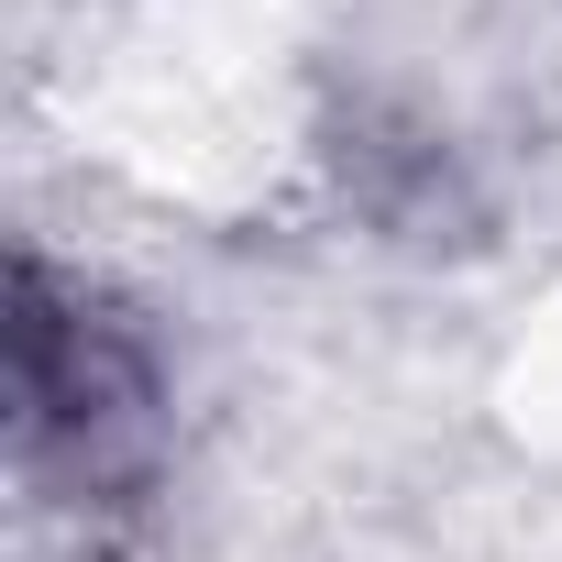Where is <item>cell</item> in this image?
I'll return each mask as SVG.
<instances>
[{"label":"cell","mask_w":562,"mask_h":562,"mask_svg":"<svg viewBox=\"0 0 562 562\" xmlns=\"http://www.w3.org/2000/svg\"><path fill=\"white\" fill-rule=\"evenodd\" d=\"M12 452L89 507H133L166 452V375L144 321L45 254L12 265Z\"/></svg>","instance_id":"obj_1"}]
</instances>
